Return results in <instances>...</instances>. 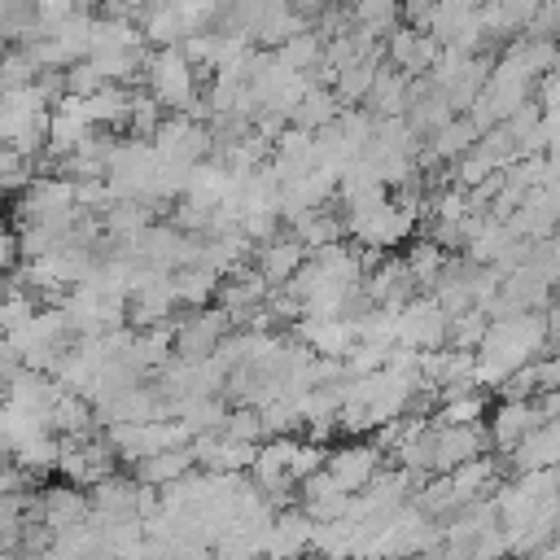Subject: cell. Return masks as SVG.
Returning <instances> with one entry per match:
<instances>
[{
    "instance_id": "cell-1",
    "label": "cell",
    "mask_w": 560,
    "mask_h": 560,
    "mask_svg": "<svg viewBox=\"0 0 560 560\" xmlns=\"http://www.w3.org/2000/svg\"><path fill=\"white\" fill-rule=\"evenodd\" d=\"M144 88L162 109L188 114L197 105V66L188 61V52L179 44H166L144 61Z\"/></svg>"
},
{
    "instance_id": "cell-2",
    "label": "cell",
    "mask_w": 560,
    "mask_h": 560,
    "mask_svg": "<svg viewBox=\"0 0 560 560\" xmlns=\"http://www.w3.org/2000/svg\"><path fill=\"white\" fill-rule=\"evenodd\" d=\"M542 420H547L542 402H534V398H503V402L494 407V416L486 420L490 446H494V451H512V446H516L521 438H529Z\"/></svg>"
},
{
    "instance_id": "cell-3",
    "label": "cell",
    "mask_w": 560,
    "mask_h": 560,
    "mask_svg": "<svg viewBox=\"0 0 560 560\" xmlns=\"http://www.w3.org/2000/svg\"><path fill=\"white\" fill-rule=\"evenodd\" d=\"M324 472H328V481H332L337 490L354 494V490H363V486L381 472V446H372V442H350V446H341V451H328V455H324Z\"/></svg>"
},
{
    "instance_id": "cell-4",
    "label": "cell",
    "mask_w": 560,
    "mask_h": 560,
    "mask_svg": "<svg viewBox=\"0 0 560 560\" xmlns=\"http://www.w3.org/2000/svg\"><path fill=\"white\" fill-rule=\"evenodd\" d=\"M311 249L289 232V236H280V232H271L262 245H258V254H254V267H258V276L267 280V284H284L298 267H302V258H306Z\"/></svg>"
}]
</instances>
